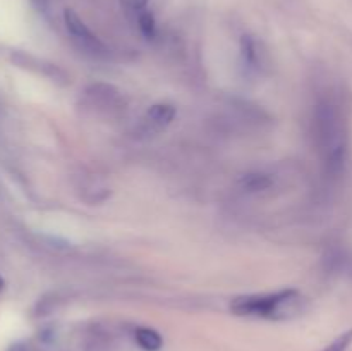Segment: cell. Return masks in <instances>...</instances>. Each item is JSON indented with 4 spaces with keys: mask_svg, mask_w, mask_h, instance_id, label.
<instances>
[{
    "mask_svg": "<svg viewBox=\"0 0 352 351\" xmlns=\"http://www.w3.org/2000/svg\"><path fill=\"white\" fill-rule=\"evenodd\" d=\"M305 298L298 289H282L268 295L239 296L230 303V312L241 317L287 320L302 312Z\"/></svg>",
    "mask_w": 352,
    "mask_h": 351,
    "instance_id": "6da1fadb",
    "label": "cell"
},
{
    "mask_svg": "<svg viewBox=\"0 0 352 351\" xmlns=\"http://www.w3.org/2000/svg\"><path fill=\"white\" fill-rule=\"evenodd\" d=\"M316 138L320 150L325 157L327 169L330 172H339L346 160L347 131L344 117L337 105L330 102L320 103L316 109Z\"/></svg>",
    "mask_w": 352,
    "mask_h": 351,
    "instance_id": "7a4b0ae2",
    "label": "cell"
},
{
    "mask_svg": "<svg viewBox=\"0 0 352 351\" xmlns=\"http://www.w3.org/2000/svg\"><path fill=\"white\" fill-rule=\"evenodd\" d=\"M64 23L69 36H71L72 41L78 45L79 50H82L85 54L93 55V57H105L109 50H107V47L103 45V41L86 26L85 21H82L74 10L65 9Z\"/></svg>",
    "mask_w": 352,
    "mask_h": 351,
    "instance_id": "3957f363",
    "label": "cell"
},
{
    "mask_svg": "<svg viewBox=\"0 0 352 351\" xmlns=\"http://www.w3.org/2000/svg\"><path fill=\"white\" fill-rule=\"evenodd\" d=\"M175 117V107L170 103H155L148 109L146 116H144L143 124L146 131L150 133H158V131L165 129L168 124L174 120Z\"/></svg>",
    "mask_w": 352,
    "mask_h": 351,
    "instance_id": "277c9868",
    "label": "cell"
},
{
    "mask_svg": "<svg viewBox=\"0 0 352 351\" xmlns=\"http://www.w3.org/2000/svg\"><path fill=\"white\" fill-rule=\"evenodd\" d=\"M241 64L248 72H258L263 64V50L258 40L250 34L241 38Z\"/></svg>",
    "mask_w": 352,
    "mask_h": 351,
    "instance_id": "5b68a950",
    "label": "cell"
},
{
    "mask_svg": "<svg viewBox=\"0 0 352 351\" xmlns=\"http://www.w3.org/2000/svg\"><path fill=\"white\" fill-rule=\"evenodd\" d=\"M239 184L246 193H261L270 188L274 181H272L270 176L263 174V172H250V174H244L241 178Z\"/></svg>",
    "mask_w": 352,
    "mask_h": 351,
    "instance_id": "8992f818",
    "label": "cell"
},
{
    "mask_svg": "<svg viewBox=\"0 0 352 351\" xmlns=\"http://www.w3.org/2000/svg\"><path fill=\"white\" fill-rule=\"evenodd\" d=\"M136 341L144 351H158L162 348V337L157 330L150 329V327H140L136 330Z\"/></svg>",
    "mask_w": 352,
    "mask_h": 351,
    "instance_id": "52a82bcc",
    "label": "cell"
},
{
    "mask_svg": "<svg viewBox=\"0 0 352 351\" xmlns=\"http://www.w3.org/2000/svg\"><path fill=\"white\" fill-rule=\"evenodd\" d=\"M120 6H122L124 12L129 17V21H133L134 24H136L144 14L151 12L150 7H148V0H120Z\"/></svg>",
    "mask_w": 352,
    "mask_h": 351,
    "instance_id": "ba28073f",
    "label": "cell"
},
{
    "mask_svg": "<svg viewBox=\"0 0 352 351\" xmlns=\"http://www.w3.org/2000/svg\"><path fill=\"white\" fill-rule=\"evenodd\" d=\"M351 343H352V329L347 330V332H344L342 336L337 337V339L333 341L332 344H329L323 351H346L347 348L351 346Z\"/></svg>",
    "mask_w": 352,
    "mask_h": 351,
    "instance_id": "9c48e42d",
    "label": "cell"
},
{
    "mask_svg": "<svg viewBox=\"0 0 352 351\" xmlns=\"http://www.w3.org/2000/svg\"><path fill=\"white\" fill-rule=\"evenodd\" d=\"M31 3H33V7L38 10V12H45V10L48 9L50 0H31Z\"/></svg>",
    "mask_w": 352,
    "mask_h": 351,
    "instance_id": "30bf717a",
    "label": "cell"
},
{
    "mask_svg": "<svg viewBox=\"0 0 352 351\" xmlns=\"http://www.w3.org/2000/svg\"><path fill=\"white\" fill-rule=\"evenodd\" d=\"M7 351H28V350H26V346H24V344L16 343V344H12V346H10Z\"/></svg>",
    "mask_w": 352,
    "mask_h": 351,
    "instance_id": "8fae6325",
    "label": "cell"
},
{
    "mask_svg": "<svg viewBox=\"0 0 352 351\" xmlns=\"http://www.w3.org/2000/svg\"><path fill=\"white\" fill-rule=\"evenodd\" d=\"M0 286H2V281H0Z\"/></svg>",
    "mask_w": 352,
    "mask_h": 351,
    "instance_id": "7c38bea8",
    "label": "cell"
}]
</instances>
